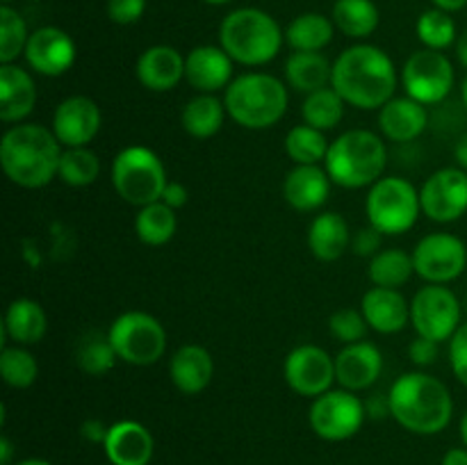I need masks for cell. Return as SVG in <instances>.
<instances>
[{
    "instance_id": "1",
    "label": "cell",
    "mask_w": 467,
    "mask_h": 465,
    "mask_svg": "<svg viewBox=\"0 0 467 465\" xmlns=\"http://www.w3.org/2000/svg\"><path fill=\"white\" fill-rule=\"evenodd\" d=\"M400 73L386 50L372 44H356L333 62L331 87L356 109H381L395 98Z\"/></svg>"
},
{
    "instance_id": "2",
    "label": "cell",
    "mask_w": 467,
    "mask_h": 465,
    "mask_svg": "<svg viewBox=\"0 0 467 465\" xmlns=\"http://www.w3.org/2000/svg\"><path fill=\"white\" fill-rule=\"evenodd\" d=\"M64 146L41 123H16L0 140V164L14 185L41 190L57 178Z\"/></svg>"
},
{
    "instance_id": "3",
    "label": "cell",
    "mask_w": 467,
    "mask_h": 465,
    "mask_svg": "<svg viewBox=\"0 0 467 465\" xmlns=\"http://www.w3.org/2000/svg\"><path fill=\"white\" fill-rule=\"evenodd\" d=\"M390 418L418 436H433L450 427L454 399L445 383L433 374L406 372L388 390Z\"/></svg>"
},
{
    "instance_id": "4",
    "label": "cell",
    "mask_w": 467,
    "mask_h": 465,
    "mask_svg": "<svg viewBox=\"0 0 467 465\" xmlns=\"http://www.w3.org/2000/svg\"><path fill=\"white\" fill-rule=\"evenodd\" d=\"M290 87L281 78L265 71L242 73L223 91L226 112L246 130H267L287 112Z\"/></svg>"
},
{
    "instance_id": "5",
    "label": "cell",
    "mask_w": 467,
    "mask_h": 465,
    "mask_svg": "<svg viewBox=\"0 0 467 465\" xmlns=\"http://www.w3.org/2000/svg\"><path fill=\"white\" fill-rule=\"evenodd\" d=\"M388 167V149L381 135L365 128L342 132L328 146L324 169L333 185L345 190H363L381 181Z\"/></svg>"
},
{
    "instance_id": "6",
    "label": "cell",
    "mask_w": 467,
    "mask_h": 465,
    "mask_svg": "<svg viewBox=\"0 0 467 465\" xmlns=\"http://www.w3.org/2000/svg\"><path fill=\"white\" fill-rule=\"evenodd\" d=\"M285 30L276 18L258 7L233 9L219 26V46L242 67H265L281 53Z\"/></svg>"
},
{
    "instance_id": "7",
    "label": "cell",
    "mask_w": 467,
    "mask_h": 465,
    "mask_svg": "<svg viewBox=\"0 0 467 465\" xmlns=\"http://www.w3.org/2000/svg\"><path fill=\"white\" fill-rule=\"evenodd\" d=\"M112 185L121 201L144 208L162 199L167 187V169L153 149L130 144L119 150L112 160Z\"/></svg>"
},
{
    "instance_id": "8",
    "label": "cell",
    "mask_w": 467,
    "mask_h": 465,
    "mask_svg": "<svg viewBox=\"0 0 467 465\" xmlns=\"http://www.w3.org/2000/svg\"><path fill=\"white\" fill-rule=\"evenodd\" d=\"M365 214L369 226L383 235H404L422 214L418 187L400 176H383L365 196Z\"/></svg>"
},
{
    "instance_id": "9",
    "label": "cell",
    "mask_w": 467,
    "mask_h": 465,
    "mask_svg": "<svg viewBox=\"0 0 467 465\" xmlns=\"http://www.w3.org/2000/svg\"><path fill=\"white\" fill-rule=\"evenodd\" d=\"M117 358L132 367H150L167 351V331L158 317L144 310L121 313L108 328Z\"/></svg>"
},
{
    "instance_id": "10",
    "label": "cell",
    "mask_w": 467,
    "mask_h": 465,
    "mask_svg": "<svg viewBox=\"0 0 467 465\" xmlns=\"http://www.w3.org/2000/svg\"><path fill=\"white\" fill-rule=\"evenodd\" d=\"M461 324V301L451 287L427 283L410 299V326L420 337L450 342Z\"/></svg>"
},
{
    "instance_id": "11",
    "label": "cell",
    "mask_w": 467,
    "mask_h": 465,
    "mask_svg": "<svg viewBox=\"0 0 467 465\" xmlns=\"http://www.w3.org/2000/svg\"><path fill=\"white\" fill-rule=\"evenodd\" d=\"M368 418L365 401L356 392L328 390L315 397L308 410L310 429L327 442H342L354 438Z\"/></svg>"
},
{
    "instance_id": "12",
    "label": "cell",
    "mask_w": 467,
    "mask_h": 465,
    "mask_svg": "<svg viewBox=\"0 0 467 465\" xmlns=\"http://www.w3.org/2000/svg\"><path fill=\"white\" fill-rule=\"evenodd\" d=\"M456 82L454 64L442 50H415L401 68L406 96L422 105H438L451 94Z\"/></svg>"
},
{
    "instance_id": "13",
    "label": "cell",
    "mask_w": 467,
    "mask_h": 465,
    "mask_svg": "<svg viewBox=\"0 0 467 465\" xmlns=\"http://www.w3.org/2000/svg\"><path fill=\"white\" fill-rule=\"evenodd\" d=\"M410 255L415 274L436 285H447L467 272V246L454 232H429Z\"/></svg>"
},
{
    "instance_id": "14",
    "label": "cell",
    "mask_w": 467,
    "mask_h": 465,
    "mask_svg": "<svg viewBox=\"0 0 467 465\" xmlns=\"http://www.w3.org/2000/svg\"><path fill=\"white\" fill-rule=\"evenodd\" d=\"M283 378L292 392L315 399L337 383L336 358L319 345H299L283 360Z\"/></svg>"
},
{
    "instance_id": "15",
    "label": "cell",
    "mask_w": 467,
    "mask_h": 465,
    "mask_svg": "<svg viewBox=\"0 0 467 465\" xmlns=\"http://www.w3.org/2000/svg\"><path fill=\"white\" fill-rule=\"evenodd\" d=\"M422 214L436 223L459 222L467 212V171L445 167L433 171L420 190Z\"/></svg>"
},
{
    "instance_id": "16",
    "label": "cell",
    "mask_w": 467,
    "mask_h": 465,
    "mask_svg": "<svg viewBox=\"0 0 467 465\" xmlns=\"http://www.w3.org/2000/svg\"><path fill=\"white\" fill-rule=\"evenodd\" d=\"M23 57L36 76L59 78L76 64L78 48L73 36L62 27L44 26L30 32Z\"/></svg>"
},
{
    "instance_id": "17",
    "label": "cell",
    "mask_w": 467,
    "mask_h": 465,
    "mask_svg": "<svg viewBox=\"0 0 467 465\" xmlns=\"http://www.w3.org/2000/svg\"><path fill=\"white\" fill-rule=\"evenodd\" d=\"M103 114L99 103L89 96H67L62 103L55 108L50 130L55 132L59 144L64 149H78V146H89L94 137L99 135Z\"/></svg>"
},
{
    "instance_id": "18",
    "label": "cell",
    "mask_w": 467,
    "mask_h": 465,
    "mask_svg": "<svg viewBox=\"0 0 467 465\" xmlns=\"http://www.w3.org/2000/svg\"><path fill=\"white\" fill-rule=\"evenodd\" d=\"M233 59L222 46H196L185 55V80L199 94L226 91L233 82Z\"/></svg>"
},
{
    "instance_id": "19",
    "label": "cell",
    "mask_w": 467,
    "mask_h": 465,
    "mask_svg": "<svg viewBox=\"0 0 467 465\" xmlns=\"http://www.w3.org/2000/svg\"><path fill=\"white\" fill-rule=\"evenodd\" d=\"M381 372L383 354L374 342L360 340L354 345H345L336 356L337 386L345 390H368L381 378Z\"/></svg>"
},
{
    "instance_id": "20",
    "label": "cell",
    "mask_w": 467,
    "mask_h": 465,
    "mask_svg": "<svg viewBox=\"0 0 467 465\" xmlns=\"http://www.w3.org/2000/svg\"><path fill=\"white\" fill-rule=\"evenodd\" d=\"M135 76L144 89L167 94V91L176 89L185 78V57L181 55V50L169 44L149 46L137 57Z\"/></svg>"
},
{
    "instance_id": "21",
    "label": "cell",
    "mask_w": 467,
    "mask_h": 465,
    "mask_svg": "<svg viewBox=\"0 0 467 465\" xmlns=\"http://www.w3.org/2000/svg\"><path fill=\"white\" fill-rule=\"evenodd\" d=\"M103 451L112 465H149L155 454L153 433L137 419L109 424Z\"/></svg>"
},
{
    "instance_id": "22",
    "label": "cell",
    "mask_w": 467,
    "mask_h": 465,
    "mask_svg": "<svg viewBox=\"0 0 467 465\" xmlns=\"http://www.w3.org/2000/svg\"><path fill=\"white\" fill-rule=\"evenodd\" d=\"M36 98V82L27 68L0 64V121L9 126L23 123L35 112Z\"/></svg>"
},
{
    "instance_id": "23",
    "label": "cell",
    "mask_w": 467,
    "mask_h": 465,
    "mask_svg": "<svg viewBox=\"0 0 467 465\" xmlns=\"http://www.w3.org/2000/svg\"><path fill=\"white\" fill-rule=\"evenodd\" d=\"M331 185V176L319 164H295L283 181V199L299 212H313L327 203Z\"/></svg>"
},
{
    "instance_id": "24",
    "label": "cell",
    "mask_w": 467,
    "mask_h": 465,
    "mask_svg": "<svg viewBox=\"0 0 467 465\" xmlns=\"http://www.w3.org/2000/svg\"><path fill=\"white\" fill-rule=\"evenodd\" d=\"M368 326L383 336H395L410 324V301L392 287H369L360 299Z\"/></svg>"
},
{
    "instance_id": "25",
    "label": "cell",
    "mask_w": 467,
    "mask_h": 465,
    "mask_svg": "<svg viewBox=\"0 0 467 465\" xmlns=\"http://www.w3.org/2000/svg\"><path fill=\"white\" fill-rule=\"evenodd\" d=\"M214 377V360L205 346L182 345L169 360V378L182 395H199Z\"/></svg>"
},
{
    "instance_id": "26",
    "label": "cell",
    "mask_w": 467,
    "mask_h": 465,
    "mask_svg": "<svg viewBox=\"0 0 467 465\" xmlns=\"http://www.w3.org/2000/svg\"><path fill=\"white\" fill-rule=\"evenodd\" d=\"M427 105L410 96H395L379 109V130L390 141H413L427 130Z\"/></svg>"
},
{
    "instance_id": "27",
    "label": "cell",
    "mask_w": 467,
    "mask_h": 465,
    "mask_svg": "<svg viewBox=\"0 0 467 465\" xmlns=\"http://www.w3.org/2000/svg\"><path fill=\"white\" fill-rule=\"evenodd\" d=\"M46 331H48V315L39 301L21 296V299H14L5 310L3 336L9 337L14 345H39Z\"/></svg>"
},
{
    "instance_id": "28",
    "label": "cell",
    "mask_w": 467,
    "mask_h": 465,
    "mask_svg": "<svg viewBox=\"0 0 467 465\" xmlns=\"http://www.w3.org/2000/svg\"><path fill=\"white\" fill-rule=\"evenodd\" d=\"M306 242L315 258L322 263H336L351 246L349 223L340 212H319L310 222Z\"/></svg>"
},
{
    "instance_id": "29",
    "label": "cell",
    "mask_w": 467,
    "mask_h": 465,
    "mask_svg": "<svg viewBox=\"0 0 467 465\" xmlns=\"http://www.w3.org/2000/svg\"><path fill=\"white\" fill-rule=\"evenodd\" d=\"M333 62L322 53H295L285 59V85L299 94L308 96L313 91L331 85Z\"/></svg>"
},
{
    "instance_id": "30",
    "label": "cell",
    "mask_w": 467,
    "mask_h": 465,
    "mask_svg": "<svg viewBox=\"0 0 467 465\" xmlns=\"http://www.w3.org/2000/svg\"><path fill=\"white\" fill-rule=\"evenodd\" d=\"M228 117L223 98L217 94H196L185 103L181 112V123L185 132L194 140H210L223 128Z\"/></svg>"
},
{
    "instance_id": "31",
    "label": "cell",
    "mask_w": 467,
    "mask_h": 465,
    "mask_svg": "<svg viewBox=\"0 0 467 465\" xmlns=\"http://www.w3.org/2000/svg\"><path fill=\"white\" fill-rule=\"evenodd\" d=\"M336 26L328 16L317 12H306L292 18L285 27V44L299 53H322L333 41Z\"/></svg>"
},
{
    "instance_id": "32",
    "label": "cell",
    "mask_w": 467,
    "mask_h": 465,
    "mask_svg": "<svg viewBox=\"0 0 467 465\" xmlns=\"http://www.w3.org/2000/svg\"><path fill=\"white\" fill-rule=\"evenodd\" d=\"M331 21L349 39H368L377 32L381 14L374 0H336Z\"/></svg>"
},
{
    "instance_id": "33",
    "label": "cell",
    "mask_w": 467,
    "mask_h": 465,
    "mask_svg": "<svg viewBox=\"0 0 467 465\" xmlns=\"http://www.w3.org/2000/svg\"><path fill=\"white\" fill-rule=\"evenodd\" d=\"M178 231L176 210L169 208L164 201L144 205L137 210L135 232L137 240L146 246H164L173 240Z\"/></svg>"
},
{
    "instance_id": "34",
    "label": "cell",
    "mask_w": 467,
    "mask_h": 465,
    "mask_svg": "<svg viewBox=\"0 0 467 465\" xmlns=\"http://www.w3.org/2000/svg\"><path fill=\"white\" fill-rule=\"evenodd\" d=\"M345 108L347 103L342 100V96L328 85L306 96L304 105H301V117L308 126L328 132L340 126L342 119H345Z\"/></svg>"
},
{
    "instance_id": "35",
    "label": "cell",
    "mask_w": 467,
    "mask_h": 465,
    "mask_svg": "<svg viewBox=\"0 0 467 465\" xmlns=\"http://www.w3.org/2000/svg\"><path fill=\"white\" fill-rule=\"evenodd\" d=\"M415 274L413 255L404 249H381L374 258H369L368 276L377 287H401Z\"/></svg>"
},
{
    "instance_id": "36",
    "label": "cell",
    "mask_w": 467,
    "mask_h": 465,
    "mask_svg": "<svg viewBox=\"0 0 467 465\" xmlns=\"http://www.w3.org/2000/svg\"><path fill=\"white\" fill-rule=\"evenodd\" d=\"M73 358H76L78 367L85 374H91V377H100V374L109 372L119 360L117 351L109 342V336L100 331H87L78 340Z\"/></svg>"
},
{
    "instance_id": "37",
    "label": "cell",
    "mask_w": 467,
    "mask_h": 465,
    "mask_svg": "<svg viewBox=\"0 0 467 465\" xmlns=\"http://www.w3.org/2000/svg\"><path fill=\"white\" fill-rule=\"evenodd\" d=\"M283 146H285L287 158L295 164H319L327 160L331 141L327 140V132L317 130L308 123H299L287 130Z\"/></svg>"
},
{
    "instance_id": "38",
    "label": "cell",
    "mask_w": 467,
    "mask_h": 465,
    "mask_svg": "<svg viewBox=\"0 0 467 465\" xmlns=\"http://www.w3.org/2000/svg\"><path fill=\"white\" fill-rule=\"evenodd\" d=\"M100 176V158L89 146L64 149L57 178L68 187H89Z\"/></svg>"
},
{
    "instance_id": "39",
    "label": "cell",
    "mask_w": 467,
    "mask_h": 465,
    "mask_svg": "<svg viewBox=\"0 0 467 465\" xmlns=\"http://www.w3.org/2000/svg\"><path fill=\"white\" fill-rule=\"evenodd\" d=\"M0 374H3V381L9 388L26 390V388L35 386L36 377H39V363H36L35 354L27 346H3V351H0Z\"/></svg>"
},
{
    "instance_id": "40",
    "label": "cell",
    "mask_w": 467,
    "mask_h": 465,
    "mask_svg": "<svg viewBox=\"0 0 467 465\" xmlns=\"http://www.w3.org/2000/svg\"><path fill=\"white\" fill-rule=\"evenodd\" d=\"M415 32H418V39L422 41L424 48L431 50H447L459 39L451 14L442 12L438 7H431L420 14L418 23H415Z\"/></svg>"
},
{
    "instance_id": "41",
    "label": "cell",
    "mask_w": 467,
    "mask_h": 465,
    "mask_svg": "<svg viewBox=\"0 0 467 465\" xmlns=\"http://www.w3.org/2000/svg\"><path fill=\"white\" fill-rule=\"evenodd\" d=\"M27 23L12 5H0V64H14L26 53Z\"/></svg>"
},
{
    "instance_id": "42",
    "label": "cell",
    "mask_w": 467,
    "mask_h": 465,
    "mask_svg": "<svg viewBox=\"0 0 467 465\" xmlns=\"http://www.w3.org/2000/svg\"><path fill=\"white\" fill-rule=\"evenodd\" d=\"M368 319L363 310L340 308L328 317V331L342 345H354V342L365 340L368 336Z\"/></svg>"
},
{
    "instance_id": "43",
    "label": "cell",
    "mask_w": 467,
    "mask_h": 465,
    "mask_svg": "<svg viewBox=\"0 0 467 465\" xmlns=\"http://www.w3.org/2000/svg\"><path fill=\"white\" fill-rule=\"evenodd\" d=\"M105 12L117 26H132L144 16L146 0H108Z\"/></svg>"
},
{
    "instance_id": "44",
    "label": "cell",
    "mask_w": 467,
    "mask_h": 465,
    "mask_svg": "<svg viewBox=\"0 0 467 465\" xmlns=\"http://www.w3.org/2000/svg\"><path fill=\"white\" fill-rule=\"evenodd\" d=\"M450 367L459 383L467 388V322L461 324L450 340Z\"/></svg>"
},
{
    "instance_id": "45",
    "label": "cell",
    "mask_w": 467,
    "mask_h": 465,
    "mask_svg": "<svg viewBox=\"0 0 467 465\" xmlns=\"http://www.w3.org/2000/svg\"><path fill=\"white\" fill-rule=\"evenodd\" d=\"M383 232H379L374 226H365L351 235V251L358 258H374L381 251Z\"/></svg>"
},
{
    "instance_id": "46",
    "label": "cell",
    "mask_w": 467,
    "mask_h": 465,
    "mask_svg": "<svg viewBox=\"0 0 467 465\" xmlns=\"http://www.w3.org/2000/svg\"><path fill=\"white\" fill-rule=\"evenodd\" d=\"M409 358L410 363L418 367H429L438 360V342L427 340V337H415L409 346Z\"/></svg>"
},
{
    "instance_id": "47",
    "label": "cell",
    "mask_w": 467,
    "mask_h": 465,
    "mask_svg": "<svg viewBox=\"0 0 467 465\" xmlns=\"http://www.w3.org/2000/svg\"><path fill=\"white\" fill-rule=\"evenodd\" d=\"M160 201H164V203L173 210L185 208L187 201H190V191H187V187L182 185V182L169 181L167 187H164V191H162V199Z\"/></svg>"
},
{
    "instance_id": "48",
    "label": "cell",
    "mask_w": 467,
    "mask_h": 465,
    "mask_svg": "<svg viewBox=\"0 0 467 465\" xmlns=\"http://www.w3.org/2000/svg\"><path fill=\"white\" fill-rule=\"evenodd\" d=\"M108 429L109 427H105L100 419H87V422L82 424L80 433H82V438H85V440L99 442V445H103L105 436H108Z\"/></svg>"
},
{
    "instance_id": "49",
    "label": "cell",
    "mask_w": 467,
    "mask_h": 465,
    "mask_svg": "<svg viewBox=\"0 0 467 465\" xmlns=\"http://www.w3.org/2000/svg\"><path fill=\"white\" fill-rule=\"evenodd\" d=\"M365 408H368L369 418H383V415H390V404H388V395H374L372 399L365 401Z\"/></svg>"
},
{
    "instance_id": "50",
    "label": "cell",
    "mask_w": 467,
    "mask_h": 465,
    "mask_svg": "<svg viewBox=\"0 0 467 465\" xmlns=\"http://www.w3.org/2000/svg\"><path fill=\"white\" fill-rule=\"evenodd\" d=\"M442 465H467V447H451L442 456Z\"/></svg>"
},
{
    "instance_id": "51",
    "label": "cell",
    "mask_w": 467,
    "mask_h": 465,
    "mask_svg": "<svg viewBox=\"0 0 467 465\" xmlns=\"http://www.w3.org/2000/svg\"><path fill=\"white\" fill-rule=\"evenodd\" d=\"M454 160H456V167H461L463 171H467V132H463V135L456 140Z\"/></svg>"
},
{
    "instance_id": "52",
    "label": "cell",
    "mask_w": 467,
    "mask_h": 465,
    "mask_svg": "<svg viewBox=\"0 0 467 465\" xmlns=\"http://www.w3.org/2000/svg\"><path fill=\"white\" fill-rule=\"evenodd\" d=\"M433 7L442 9V12L447 14H454V12H461V9L467 7V0H431Z\"/></svg>"
},
{
    "instance_id": "53",
    "label": "cell",
    "mask_w": 467,
    "mask_h": 465,
    "mask_svg": "<svg viewBox=\"0 0 467 465\" xmlns=\"http://www.w3.org/2000/svg\"><path fill=\"white\" fill-rule=\"evenodd\" d=\"M14 445L7 436H0V465H14Z\"/></svg>"
},
{
    "instance_id": "54",
    "label": "cell",
    "mask_w": 467,
    "mask_h": 465,
    "mask_svg": "<svg viewBox=\"0 0 467 465\" xmlns=\"http://www.w3.org/2000/svg\"><path fill=\"white\" fill-rule=\"evenodd\" d=\"M456 59H459L461 67L467 68V30H463L456 39Z\"/></svg>"
},
{
    "instance_id": "55",
    "label": "cell",
    "mask_w": 467,
    "mask_h": 465,
    "mask_svg": "<svg viewBox=\"0 0 467 465\" xmlns=\"http://www.w3.org/2000/svg\"><path fill=\"white\" fill-rule=\"evenodd\" d=\"M14 465H53V463L46 459H23V460H16Z\"/></svg>"
},
{
    "instance_id": "56",
    "label": "cell",
    "mask_w": 467,
    "mask_h": 465,
    "mask_svg": "<svg viewBox=\"0 0 467 465\" xmlns=\"http://www.w3.org/2000/svg\"><path fill=\"white\" fill-rule=\"evenodd\" d=\"M459 431H461V440H463V447H467V410L463 413V418H461Z\"/></svg>"
},
{
    "instance_id": "57",
    "label": "cell",
    "mask_w": 467,
    "mask_h": 465,
    "mask_svg": "<svg viewBox=\"0 0 467 465\" xmlns=\"http://www.w3.org/2000/svg\"><path fill=\"white\" fill-rule=\"evenodd\" d=\"M461 100H463V105H465V109H467V76H465L463 85H461Z\"/></svg>"
},
{
    "instance_id": "58",
    "label": "cell",
    "mask_w": 467,
    "mask_h": 465,
    "mask_svg": "<svg viewBox=\"0 0 467 465\" xmlns=\"http://www.w3.org/2000/svg\"><path fill=\"white\" fill-rule=\"evenodd\" d=\"M203 3H208V5H226V3H231V0H203Z\"/></svg>"
},
{
    "instance_id": "59",
    "label": "cell",
    "mask_w": 467,
    "mask_h": 465,
    "mask_svg": "<svg viewBox=\"0 0 467 465\" xmlns=\"http://www.w3.org/2000/svg\"><path fill=\"white\" fill-rule=\"evenodd\" d=\"M9 3H14V0H3V5H9Z\"/></svg>"
}]
</instances>
